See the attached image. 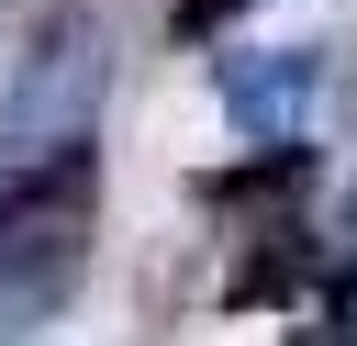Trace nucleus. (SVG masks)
Returning <instances> with one entry per match:
<instances>
[{"instance_id":"3","label":"nucleus","mask_w":357,"mask_h":346,"mask_svg":"<svg viewBox=\"0 0 357 346\" xmlns=\"http://www.w3.org/2000/svg\"><path fill=\"white\" fill-rule=\"evenodd\" d=\"M312 89H324V45H245V56H223V112L257 145H301Z\"/></svg>"},{"instance_id":"5","label":"nucleus","mask_w":357,"mask_h":346,"mask_svg":"<svg viewBox=\"0 0 357 346\" xmlns=\"http://www.w3.org/2000/svg\"><path fill=\"white\" fill-rule=\"evenodd\" d=\"M312 268H324V246H312L301 223H257V246H245V268L223 279V301H234V313H268V301L312 290Z\"/></svg>"},{"instance_id":"2","label":"nucleus","mask_w":357,"mask_h":346,"mask_svg":"<svg viewBox=\"0 0 357 346\" xmlns=\"http://www.w3.org/2000/svg\"><path fill=\"white\" fill-rule=\"evenodd\" d=\"M100 89H112V33H100L89 0H56L33 56H22V78H11V134L22 145H89Z\"/></svg>"},{"instance_id":"7","label":"nucleus","mask_w":357,"mask_h":346,"mask_svg":"<svg viewBox=\"0 0 357 346\" xmlns=\"http://www.w3.org/2000/svg\"><path fill=\"white\" fill-rule=\"evenodd\" d=\"M324 313H335V346H357V257L335 268V290H324Z\"/></svg>"},{"instance_id":"6","label":"nucleus","mask_w":357,"mask_h":346,"mask_svg":"<svg viewBox=\"0 0 357 346\" xmlns=\"http://www.w3.org/2000/svg\"><path fill=\"white\" fill-rule=\"evenodd\" d=\"M234 11H245V0H167V33H178V45H201V33H223Z\"/></svg>"},{"instance_id":"4","label":"nucleus","mask_w":357,"mask_h":346,"mask_svg":"<svg viewBox=\"0 0 357 346\" xmlns=\"http://www.w3.org/2000/svg\"><path fill=\"white\" fill-rule=\"evenodd\" d=\"M301 179H312V145H257L245 167L190 179V201H201V212H279V201H301ZM279 223H290V212H279Z\"/></svg>"},{"instance_id":"1","label":"nucleus","mask_w":357,"mask_h":346,"mask_svg":"<svg viewBox=\"0 0 357 346\" xmlns=\"http://www.w3.org/2000/svg\"><path fill=\"white\" fill-rule=\"evenodd\" d=\"M89 223H100V156L89 145H45L0 179V346H33L78 268H89Z\"/></svg>"}]
</instances>
